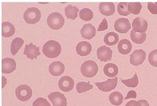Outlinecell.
<instances>
[{"label":"cell","instance_id":"f35d334b","mask_svg":"<svg viewBox=\"0 0 157 106\" xmlns=\"http://www.w3.org/2000/svg\"><path fill=\"white\" fill-rule=\"evenodd\" d=\"M155 3V4H156V5H157V3H156H156Z\"/></svg>","mask_w":157,"mask_h":106},{"label":"cell","instance_id":"4fadbf2b","mask_svg":"<svg viewBox=\"0 0 157 106\" xmlns=\"http://www.w3.org/2000/svg\"><path fill=\"white\" fill-rule=\"evenodd\" d=\"M23 54L29 59L32 60L37 59V57L40 55V51L38 47L31 43L25 45Z\"/></svg>","mask_w":157,"mask_h":106},{"label":"cell","instance_id":"4316f807","mask_svg":"<svg viewBox=\"0 0 157 106\" xmlns=\"http://www.w3.org/2000/svg\"><path fill=\"white\" fill-rule=\"evenodd\" d=\"M79 17L83 21H90L94 17V13L93 11L89 8H84L79 11Z\"/></svg>","mask_w":157,"mask_h":106},{"label":"cell","instance_id":"e0dca14e","mask_svg":"<svg viewBox=\"0 0 157 106\" xmlns=\"http://www.w3.org/2000/svg\"><path fill=\"white\" fill-rule=\"evenodd\" d=\"M96 30L92 24L84 25L81 30V34L82 36L87 40H90L96 36Z\"/></svg>","mask_w":157,"mask_h":106},{"label":"cell","instance_id":"d6a6232c","mask_svg":"<svg viewBox=\"0 0 157 106\" xmlns=\"http://www.w3.org/2000/svg\"><path fill=\"white\" fill-rule=\"evenodd\" d=\"M33 106H51V105L45 98L39 97L33 102Z\"/></svg>","mask_w":157,"mask_h":106},{"label":"cell","instance_id":"ac0fdd59","mask_svg":"<svg viewBox=\"0 0 157 106\" xmlns=\"http://www.w3.org/2000/svg\"><path fill=\"white\" fill-rule=\"evenodd\" d=\"M65 70V66L61 62L56 61L52 62L49 66V72L54 76H60Z\"/></svg>","mask_w":157,"mask_h":106},{"label":"cell","instance_id":"52a82bcc","mask_svg":"<svg viewBox=\"0 0 157 106\" xmlns=\"http://www.w3.org/2000/svg\"><path fill=\"white\" fill-rule=\"evenodd\" d=\"M95 84L101 91L109 92L116 87L117 84V77H116L113 78H109L105 82H96Z\"/></svg>","mask_w":157,"mask_h":106},{"label":"cell","instance_id":"30bf717a","mask_svg":"<svg viewBox=\"0 0 157 106\" xmlns=\"http://www.w3.org/2000/svg\"><path fill=\"white\" fill-rule=\"evenodd\" d=\"M132 28L133 30L135 32L140 33H145L148 29L147 21L142 17H137L132 23Z\"/></svg>","mask_w":157,"mask_h":106},{"label":"cell","instance_id":"ba28073f","mask_svg":"<svg viewBox=\"0 0 157 106\" xmlns=\"http://www.w3.org/2000/svg\"><path fill=\"white\" fill-rule=\"evenodd\" d=\"M146 59V52L143 50H136L130 55V63L134 66H138L143 63Z\"/></svg>","mask_w":157,"mask_h":106},{"label":"cell","instance_id":"7402d4cb","mask_svg":"<svg viewBox=\"0 0 157 106\" xmlns=\"http://www.w3.org/2000/svg\"><path fill=\"white\" fill-rule=\"evenodd\" d=\"M119 41V35L115 32H109L104 38V42L108 46H113Z\"/></svg>","mask_w":157,"mask_h":106},{"label":"cell","instance_id":"3957f363","mask_svg":"<svg viewBox=\"0 0 157 106\" xmlns=\"http://www.w3.org/2000/svg\"><path fill=\"white\" fill-rule=\"evenodd\" d=\"M65 20L59 13L54 12L49 15L47 18V24L49 27L53 30L60 29L63 26Z\"/></svg>","mask_w":157,"mask_h":106},{"label":"cell","instance_id":"2e32d148","mask_svg":"<svg viewBox=\"0 0 157 106\" xmlns=\"http://www.w3.org/2000/svg\"><path fill=\"white\" fill-rule=\"evenodd\" d=\"M99 9L102 15L111 16L115 12V6L112 2H101L99 3Z\"/></svg>","mask_w":157,"mask_h":106},{"label":"cell","instance_id":"74e56055","mask_svg":"<svg viewBox=\"0 0 157 106\" xmlns=\"http://www.w3.org/2000/svg\"><path fill=\"white\" fill-rule=\"evenodd\" d=\"M138 102L140 104V106H150L148 102L146 100H140Z\"/></svg>","mask_w":157,"mask_h":106},{"label":"cell","instance_id":"ffe728a7","mask_svg":"<svg viewBox=\"0 0 157 106\" xmlns=\"http://www.w3.org/2000/svg\"><path fill=\"white\" fill-rule=\"evenodd\" d=\"M103 71L104 74H105L107 77H111V78L116 77L119 72L117 66L116 64L111 63H107L105 66H104Z\"/></svg>","mask_w":157,"mask_h":106},{"label":"cell","instance_id":"f1b7e54d","mask_svg":"<svg viewBox=\"0 0 157 106\" xmlns=\"http://www.w3.org/2000/svg\"><path fill=\"white\" fill-rule=\"evenodd\" d=\"M93 88V85H90L89 84V82H80L77 84L76 85V89L78 93L81 94L83 92H86L90 89Z\"/></svg>","mask_w":157,"mask_h":106},{"label":"cell","instance_id":"7a4b0ae2","mask_svg":"<svg viewBox=\"0 0 157 106\" xmlns=\"http://www.w3.org/2000/svg\"><path fill=\"white\" fill-rule=\"evenodd\" d=\"M81 71L84 77L92 78L97 74L98 72V66L94 61L87 60L82 64Z\"/></svg>","mask_w":157,"mask_h":106},{"label":"cell","instance_id":"d4e9b609","mask_svg":"<svg viewBox=\"0 0 157 106\" xmlns=\"http://www.w3.org/2000/svg\"><path fill=\"white\" fill-rule=\"evenodd\" d=\"M24 44V40L19 37L15 38L13 40L11 45V53L13 55H15L19 50L21 48Z\"/></svg>","mask_w":157,"mask_h":106},{"label":"cell","instance_id":"8992f818","mask_svg":"<svg viewBox=\"0 0 157 106\" xmlns=\"http://www.w3.org/2000/svg\"><path fill=\"white\" fill-rule=\"evenodd\" d=\"M48 97L54 106H67L66 97L59 92H52L48 96Z\"/></svg>","mask_w":157,"mask_h":106},{"label":"cell","instance_id":"d590c367","mask_svg":"<svg viewBox=\"0 0 157 106\" xmlns=\"http://www.w3.org/2000/svg\"><path fill=\"white\" fill-rule=\"evenodd\" d=\"M130 98H133V99L136 98V92L135 90L129 91L128 94H127V96L125 97L124 99L127 100V99H129Z\"/></svg>","mask_w":157,"mask_h":106},{"label":"cell","instance_id":"5bb4252c","mask_svg":"<svg viewBox=\"0 0 157 106\" xmlns=\"http://www.w3.org/2000/svg\"><path fill=\"white\" fill-rule=\"evenodd\" d=\"M16 61L11 58H6L2 60V72L3 74H11L16 70Z\"/></svg>","mask_w":157,"mask_h":106},{"label":"cell","instance_id":"603a6c76","mask_svg":"<svg viewBox=\"0 0 157 106\" xmlns=\"http://www.w3.org/2000/svg\"><path fill=\"white\" fill-rule=\"evenodd\" d=\"M79 11L78 8L71 5L65 8V15L68 19L75 20L78 17V12Z\"/></svg>","mask_w":157,"mask_h":106},{"label":"cell","instance_id":"8fae6325","mask_svg":"<svg viewBox=\"0 0 157 106\" xmlns=\"http://www.w3.org/2000/svg\"><path fill=\"white\" fill-rule=\"evenodd\" d=\"M131 26L129 21L127 18H119L114 23V29L120 33H126L130 29Z\"/></svg>","mask_w":157,"mask_h":106},{"label":"cell","instance_id":"d6986e66","mask_svg":"<svg viewBox=\"0 0 157 106\" xmlns=\"http://www.w3.org/2000/svg\"><path fill=\"white\" fill-rule=\"evenodd\" d=\"M117 49H118L120 54L123 55H127L132 51V45L128 40L122 39L117 45Z\"/></svg>","mask_w":157,"mask_h":106},{"label":"cell","instance_id":"4dcf8cb0","mask_svg":"<svg viewBox=\"0 0 157 106\" xmlns=\"http://www.w3.org/2000/svg\"><path fill=\"white\" fill-rule=\"evenodd\" d=\"M128 3L120 2L117 5V12L121 16H128L130 13L128 9Z\"/></svg>","mask_w":157,"mask_h":106},{"label":"cell","instance_id":"6da1fadb","mask_svg":"<svg viewBox=\"0 0 157 106\" xmlns=\"http://www.w3.org/2000/svg\"><path fill=\"white\" fill-rule=\"evenodd\" d=\"M62 47L59 42L54 40H49L43 46V53L48 58L54 59L57 57L61 53Z\"/></svg>","mask_w":157,"mask_h":106},{"label":"cell","instance_id":"9a60e30c","mask_svg":"<svg viewBox=\"0 0 157 106\" xmlns=\"http://www.w3.org/2000/svg\"><path fill=\"white\" fill-rule=\"evenodd\" d=\"M92 51V45L87 42H81L76 46V51L80 56H87L90 54Z\"/></svg>","mask_w":157,"mask_h":106},{"label":"cell","instance_id":"836d02e7","mask_svg":"<svg viewBox=\"0 0 157 106\" xmlns=\"http://www.w3.org/2000/svg\"><path fill=\"white\" fill-rule=\"evenodd\" d=\"M148 9L153 15H157V5L152 2L148 3Z\"/></svg>","mask_w":157,"mask_h":106},{"label":"cell","instance_id":"44dd1931","mask_svg":"<svg viewBox=\"0 0 157 106\" xmlns=\"http://www.w3.org/2000/svg\"><path fill=\"white\" fill-rule=\"evenodd\" d=\"M15 33V28L13 25L10 22L2 23V36L4 37H10Z\"/></svg>","mask_w":157,"mask_h":106},{"label":"cell","instance_id":"f546056e","mask_svg":"<svg viewBox=\"0 0 157 106\" xmlns=\"http://www.w3.org/2000/svg\"><path fill=\"white\" fill-rule=\"evenodd\" d=\"M121 81L122 83H123L126 86L128 87H136L138 86L139 83L138 78L136 73L135 74L134 76L132 78L127 79V80H123V79L121 78Z\"/></svg>","mask_w":157,"mask_h":106},{"label":"cell","instance_id":"5b68a950","mask_svg":"<svg viewBox=\"0 0 157 106\" xmlns=\"http://www.w3.org/2000/svg\"><path fill=\"white\" fill-rule=\"evenodd\" d=\"M15 94L19 100L25 102L32 97V90L31 87L27 85H21L17 88Z\"/></svg>","mask_w":157,"mask_h":106},{"label":"cell","instance_id":"83f0119b","mask_svg":"<svg viewBox=\"0 0 157 106\" xmlns=\"http://www.w3.org/2000/svg\"><path fill=\"white\" fill-rule=\"evenodd\" d=\"M142 5L140 2H129L128 3V9L129 13L133 15H138L140 13Z\"/></svg>","mask_w":157,"mask_h":106},{"label":"cell","instance_id":"cb8c5ba5","mask_svg":"<svg viewBox=\"0 0 157 106\" xmlns=\"http://www.w3.org/2000/svg\"><path fill=\"white\" fill-rule=\"evenodd\" d=\"M131 39L132 40V41L137 44H142L145 41L147 38V34L146 33H138L135 32L134 30L131 31L130 33Z\"/></svg>","mask_w":157,"mask_h":106},{"label":"cell","instance_id":"1f68e13d","mask_svg":"<svg viewBox=\"0 0 157 106\" xmlns=\"http://www.w3.org/2000/svg\"><path fill=\"white\" fill-rule=\"evenodd\" d=\"M148 62L153 67H157V50H153L148 55Z\"/></svg>","mask_w":157,"mask_h":106},{"label":"cell","instance_id":"8d00e7d4","mask_svg":"<svg viewBox=\"0 0 157 106\" xmlns=\"http://www.w3.org/2000/svg\"><path fill=\"white\" fill-rule=\"evenodd\" d=\"M125 106H140V104H139L138 102L136 100H132L127 102Z\"/></svg>","mask_w":157,"mask_h":106},{"label":"cell","instance_id":"e575fe53","mask_svg":"<svg viewBox=\"0 0 157 106\" xmlns=\"http://www.w3.org/2000/svg\"><path fill=\"white\" fill-rule=\"evenodd\" d=\"M108 28V21L106 18H104L102 22L100 23L99 28L98 29V32H101V31H104L107 30Z\"/></svg>","mask_w":157,"mask_h":106},{"label":"cell","instance_id":"9c48e42d","mask_svg":"<svg viewBox=\"0 0 157 106\" xmlns=\"http://www.w3.org/2000/svg\"><path fill=\"white\" fill-rule=\"evenodd\" d=\"M97 56L101 62L110 61L112 59L113 51L107 46H101L97 50Z\"/></svg>","mask_w":157,"mask_h":106},{"label":"cell","instance_id":"484cf974","mask_svg":"<svg viewBox=\"0 0 157 106\" xmlns=\"http://www.w3.org/2000/svg\"><path fill=\"white\" fill-rule=\"evenodd\" d=\"M109 99L110 102L116 106L120 105L123 102V96L119 92H113L109 95Z\"/></svg>","mask_w":157,"mask_h":106},{"label":"cell","instance_id":"7c38bea8","mask_svg":"<svg viewBox=\"0 0 157 106\" xmlns=\"http://www.w3.org/2000/svg\"><path fill=\"white\" fill-rule=\"evenodd\" d=\"M74 86V81L69 76L62 77L59 81V87L62 91L69 92L71 91Z\"/></svg>","mask_w":157,"mask_h":106},{"label":"cell","instance_id":"277c9868","mask_svg":"<svg viewBox=\"0 0 157 106\" xmlns=\"http://www.w3.org/2000/svg\"><path fill=\"white\" fill-rule=\"evenodd\" d=\"M42 17L40 11L38 8L32 7L28 8L24 13V20L29 24H35L40 21Z\"/></svg>","mask_w":157,"mask_h":106}]
</instances>
